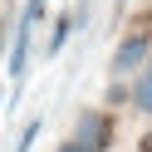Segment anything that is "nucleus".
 Masks as SVG:
<instances>
[{
	"mask_svg": "<svg viewBox=\"0 0 152 152\" xmlns=\"http://www.w3.org/2000/svg\"><path fill=\"white\" fill-rule=\"evenodd\" d=\"M142 147H147V152H152V132H147V137H142Z\"/></svg>",
	"mask_w": 152,
	"mask_h": 152,
	"instance_id": "nucleus-7",
	"label": "nucleus"
},
{
	"mask_svg": "<svg viewBox=\"0 0 152 152\" xmlns=\"http://www.w3.org/2000/svg\"><path fill=\"white\" fill-rule=\"evenodd\" d=\"M103 132H108V128H103L98 113H83L79 128H74V147H79V152H98L103 147Z\"/></svg>",
	"mask_w": 152,
	"mask_h": 152,
	"instance_id": "nucleus-2",
	"label": "nucleus"
},
{
	"mask_svg": "<svg viewBox=\"0 0 152 152\" xmlns=\"http://www.w3.org/2000/svg\"><path fill=\"white\" fill-rule=\"evenodd\" d=\"M64 152H79V147H74V142H69V147H64Z\"/></svg>",
	"mask_w": 152,
	"mask_h": 152,
	"instance_id": "nucleus-8",
	"label": "nucleus"
},
{
	"mask_svg": "<svg viewBox=\"0 0 152 152\" xmlns=\"http://www.w3.org/2000/svg\"><path fill=\"white\" fill-rule=\"evenodd\" d=\"M118 5H123V0H118Z\"/></svg>",
	"mask_w": 152,
	"mask_h": 152,
	"instance_id": "nucleus-9",
	"label": "nucleus"
},
{
	"mask_svg": "<svg viewBox=\"0 0 152 152\" xmlns=\"http://www.w3.org/2000/svg\"><path fill=\"white\" fill-rule=\"evenodd\" d=\"M34 137H39V118H34V123H25V132H20V147H15V152H30V142Z\"/></svg>",
	"mask_w": 152,
	"mask_h": 152,
	"instance_id": "nucleus-6",
	"label": "nucleus"
},
{
	"mask_svg": "<svg viewBox=\"0 0 152 152\" xmlns=\"http://www.w3.org/2000/svg\"><path fill=\"white\" fill-rule=\"evenodd\" d=\"M132 103H137L142 113H152V64H147V74L137 79V88H132Z\"/></svg>",
	"mask_w": 152,
	"mask_h": 152,
	"instance_id": "nucleus-4",
	"label": "nucleus"
},
{
	"mask_svg": "<svg viewBox=\"0 0 152 152\" xmlns=\"http://www.w3.org/2000/svg\"><path fill=\"white\" fill-rule=\"evenodd\" d=\"M147 49H152L147 34H128V39L118 44V54H113V74H132L142 59H147Z\"/></svg>",
	"mask_w": 152,
	"mask_h": 152,
	"instance_id": "nucleus-1",
	"label": "nucleus"
},
{
	"mask_svg": "<svg viewBox=\"0 0 152 152\" xmlns=\"http://www.w3.org/2000/svg\"><path fill=\"white\" fill-rule=\"evenodd\" d=\"M30 30H34V25H30V20H20V34H15V54H10V79H15V83L30 74Z\"/></svg>",
	"mask_w": 152,
	"mask_h": 152,
	"instance_id": "nucleus-3",
	"label": "nucleus"
},
{
	"mask_svg": "<svg viewBox=\"0 0 152 152\" xmlns=\"http://www.w3.org/2000/svg\"><path fill=\"white\" fill-rule=\"evenodd\" d=\"M69 30H74V20H59V30L49 34V54H59V49H64V39H69Z\"/></svg>",
	"mask_w": 152,
	"mask_h": 152,
	"instance_id": "nucleus-5",
	"label": "nucleus"
}]
</instances>
